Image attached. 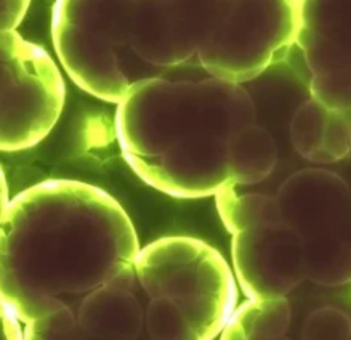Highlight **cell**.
I'll list each match as a JSON object with an SVG mask.
<instances>
[{
  "label": "cell",
  "instance_id": "cell-23",
  "mask_svg": "<svg viewBox=\"0 0 351 340\" xmlns=\"http://www.w3.org/2000/svg\"><path fill=\"white\" fill-rule=\"evenodd\" d=\"M0 238H2V230H0Z\"/></svg>",
  "mask_w": 351,
  "mask_h": 340
},
{
  "label": "cell",
  "instance_id": "cell-17",
  "mask_svg": "<svg viewBox=\"0 0 351 340\" xmlns=\"http://www.w3.org/2000/svg\"><path fill=\"white\" fill-rule=\"evenodd\" d=\"M146 328L156 340H191L182 310L165 297H154L146 310Z\"/></svg>",
  "mask_w": 351,
  "mask_h": 340
},
{
  "label": "cell",
  "instance_id": "cell-1",
  "mask_svg": "<svg viewBox=\"0 0 351 340\" xmlns=\"http://www.w3.org/2000/svg\"><path fill=\"white\" fill-rule=\"evenodd\" d=\"M0 297L21 323L71 308L99 287L135 289L138 236L111 195L45 180L13 197L0 221Z\"/></svg>",
  "mask_w": 351,
  "mask_h": 340
},
{
  "label": "cell",
  "instance_id": "cell-12",
  "mask_svg": "<svg viewBox=\"0 0 351 340\" xmlns=\"http://www.w3.org/2000/svg\"><path fill=\"white\" fill-rule=\"evenodd\" d=\"M278 162V148L271 134L250 124L228 140L226 164L231 186L255 185L269 177Z\"/></svg>",
  "mask_w": 351,
  "mask_h": 340
},
{
  "label": "cell",
  "instance_id": "cell-6",
  "mask_svg": "<svg viewBox=\"0 0 351 340\" xmlns=\"http://www.w3.org/2000/svg\"><path fill=\"white\" fill-rule=\"evenodd\" d=\"M298 29L300 0H228L196 60L208 75L249 82L293 49Z\"/></svg>",
  "mask_w": 351,
  "mask_h": 340
},
{
  "label": "cell",
  "instance_id": "cell-18",
  "mask_svg": "<svg viewBox=\"0 0 351 340\" xmlns=\"http://www.w3.org/2000/svg\"><path fill=\"white\" fill-rule=\"evenodd\" d=\"M351 330V318L345 311L332 306L317 308L308 316L303 326L302 337L306 340H324V339H346Z\"/></svg>",
  "mask_w": 351,
  "mask_h": 340
},
{
  "label": "cell",
  "instance_id": "cell-5",
  "mask_svg": "<svg viewBox=\"0 0 351 340\" xmlns=\"http://www.w3.org/2000/svg\"><path fill=\"white\" fill-rule=\"evenodd\" d=\"M282 220L300 236L308 280L322 286L351 282V190L326 169H303L276 193Z\"/></svg>",
  "mask_w": 351,
  "mask_h": 340
},
{
  "label": "cell",
  "instance_id": "cell-3",
  "mask_svg": "<svg viewBox=\"0 0 351 340\" xmlns=\"http://www.w3.org/2000/svg\"><path fill=\"white\" fill-rule=\"evenodd\" d=\"M136 0H56L51 34L60 63L90 95L119 103L158 75L132 50Z\"/></svg>",
  "mask_w": 351,
  "mask_h": 340
},
{
  "label": "cell",
  "instance_id": "cell-21",
  "mask_svg": "<svg viewBox=\"0 0 351 340\" xmlns=\"http://www.w3.org/2000/svg\"><path fill=\"white\" fill-rule=\"evenodd\" d=\"M10 195H8V185L5 172H3L2 165H0V221H2L3 217L7 214L8 206H10Z\"/></svg>",
  "mask_w": 351,
  "mask_h": 340
},
{
  "label": "cell",
  "instance_id": "cell-8",
  "mask_svg": "<svg viewBox=\"0 0 351 340\" xmlns=\"http://www.w3.org/2000/svg\"><path fill=\"white\" fill-rule=\"evenodd\" d=\"M295 47L310 95L329 110H351V0H300Z\"/></svg>",
  "mask_w": 351,
  "mask_h": 340
},
{
  "label": "cell",
  "instance_id": "cell-13",
  "mask_svg": "<svg viewBox=\"0 0 351 340\" xmlns=\"http://www.w3.org/2000/svg\"><path fill=\"white\" fill-rule=\"evenodd\" d=\"M292 321L287 297H258L236 306L221 330L225 340H278L286 337Z\"/></svg>",
  "mask_w": 351,
  "mask_h": 340
},
{
  "label": "cell",
  "instance_id": "cell-11",
  "mask_svg": "<svg viewBox=\"0 0 351 340\" xmlns=\"http://www.w3.org/2000/svg\"><path fill=\"white\" fill-rule=\"evenodd\" d=\"M134 291L104 286L85 297L77 310V332L97 339L138 337L145 311Z\"/></svg>",
  "mask_w": 351,
  "mask_h": 340
},
{
  "label": "cell",
  "instance_id": "cell-9",
  "mask_svg": "<svg viewBox=\"0 0 351 340\" xmlns=\"http://www.w3.org/2000/svg\"><path fill=\"white\" fill-rule=\"evenodd\" d=\"M228 0H136L132 50L158 73L194 60Z\"/></svg>",
  "mask_w": 351,
  "mask_h": 340
},
{
  "label": "cell",
  "instance_id": "cell-15",
  "mask_svg": "<svg viewBox=\"0 0 351 340\" xmlns=\"http://www.w3.org/2000/svg\"><path fill=\"white\" fill-rule=\"evenodd\" d=\"M327 110L329 108L311 97L293 112L289 132L293 148L302 158L310 160L311 156L321 148Z\"/></svg>",
  "mask_w": 351,
  "mask_h": 340
},
{
  "label": "cell",
  "instance_id": "cell-7",
  "mask_svg": "<svg viewBox=\"0 0 351 340\" xmlns=\"http://www.w3.org/2000/svg\"><path fill=\"white\" fill-rule=\"evenodd\" d=\"M64 95L53 58L16 29L0 31V151L40 143L58 122Z\"/></svg>",
  "mask_w": 351,
  "mask_h": 340
},
{
  "label": "cell",
  "instance_id": "cell-14",
  "mask_svg": "<svg viewBox=\"0 0 351 340\" xmlns=\"http://www.w3.org/2000/svg\"><path fill=\"white\" fill-rule=\"evenodd\" d=\"M234 188L225 186L215 195L218 215L231 234L257 225L282 220L276 196L258 193L239 195Z\"/></svg>",
  "mask_w": 351,
  "mask_h": 340
},
{
  "label": "cell",
  "instance_id": "cell-10",
  "mask_svg": "<svg viewBox=\"0 0 351 340\" xmlns=\"http://www.w3.org/2000/svg\"><path fill=\"white\" fill-rule=\"evenodd\" d=\"M231 255L236 280L250 299L287 297L308 280L300 236L284 220L234 233Z\"/></svg>",
  "mask_w": 351,
  "mask_h": 340
},
{
  "label": "cell",
  "instance_id": "cell-16",
  "mask_svg": "<svg viewBox=\"0 0 351 340\" xmlns=\"http://www.w3.org/2000/svg\"><path fill=\"white\" fill-rule=\"evenodd\" d=\"M351 153V110H327L321 148L313 164H334Z\"/></svg>",
  "mask_w": 351,
  "mask_h": 340
},
{
  "label": "cell",
  "instance_id": "cell-2",
  "mask_svg": "<svg viewBox=\"0 0 351 340\" xmlns=\"http://www.w3.org/2000/svg\"><path fill=\"white\" fill-rule=\"evenodd\" d=\"M255 117V103L243 84L213 75H153L132 85L117 103L116 132L122 156L146 185L196 199L231 186L228 140Z\"/></svg>",
  "mask_w": 351,
  "mask_h": 340
},
{
  "label": "cell",
  "instance_id": "cell-22",
  "mask_svg": "<svg viewBox=\"0 0 351 340\" xmlns=\"http://www.w3.org/2000/svg\"><path fill=\"white\" fill-rule=\"evenodd\" d=\"M348 340H351V330H350V334H348Z\"/></svg>",
  "mask_w": 351,
  "mask_h": 340
},
{
  "label": "cell",
  "instance_id": "cell-20",
  "mask_svg": "<svg viewBox=\"0 0 351 340\" xmlns=\"http://www.w3.org/2000/svg\"><path fill=\"white\" fill-rule=\"evenodd\" d=\"M25 339V329H21L20 318L0 297V340Z\"/></svg>",
  "mask_w": 351,
  "mask_h": 340
},
{
  "label": "cell",
  "instance_id": "cell-19",
  "mask_svg": "<svg viewBox=\"0 0 351 340\" xmlns=\"http://www.w3.org/2000/svg\"><path fill=\"white\" fill-rule=\"evenodd\" d=\"M77 332V313L71 308L51 311L25 324V339H61Z\"/></svg>",
  "mask_w": 351,
  "mask_h": 340
},
{
  "label": "cell",
  "instance_id": "cell-24",
  "mask_svg": "<svg viewBox=\"0 0 351 340\" xmlns=\"http://www.w3.org/2000/svg\"><path fill=\"white\" fill-rule=\"evenodd\" d=\"M350 284H351V282H350Z\"/></svg>",
  "mask_w": 351,
  "mask_h": 340
},
{
  "label": "cell",
  "instance_id": "cell-4",
  "mask_svg": "<svg viewBox=\"0 0 351 340\" xmlns=\"http://www.w3.org/2000/svg\"><path fill=\"white\" fill-rule=\"evenodd\" d=\"M136 280L149 299L165 297L182 310L191 340L221 335L238 304V287L223 255L201 239L169 236L140 249Z\"/></svg>",
  "mask_w": 351,
  "mask_h": 340
}]
</instances>
